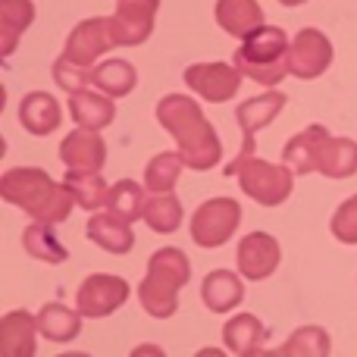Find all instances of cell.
<instances>
[{
    "instance_id": "1",
    "label": "cell",
    "mask_w": 357,
    "mask_h": 357,
    "mask_svg": "<svg viewBox=\"0 0 357 357\" xmlns=\"http://www.w3.org/2000/svg\"><path fill=\"white\" fill-rule=\"evenodd\" d=\"M157 119L176 138L185 167L204 173V169H213L220 163L222 144L195 98H188V94H167L157 104Z\"/></svg>"
},
{
    "instance_id": "2",
    "label": "cell",
    "mask_w": 357,
    "mask_h": 357,
    "mask_svg": "<svg viewBox=\"0 0 357 357\" xmlns=\"http://www.w3.org/2000/svg\"><path fill=\"white\" fill-rule=\"evenodd\" d=\"M0 197L6 204L22 207L31 220H41V222H63L75 204L66 182H54L44 169H35V167L6 169L0 176Z\"/></svg>"
},
{
    "instance_id": "3",
    "label": "cell",
    "mask_w": 357,
    "mask_h": 357,
    "mask_svg": "<svg viewBox=\"0 0 357 357\" xmlns=\"http://www.w3.org/2000/svg\"><path fill=\"white\" fill-rule=\"evenodd\" d=\"M110 47H116V38H113V25L110 19H85L79 22L66 38V47L56 56L54 63V79L63 91H79L88 88L94 73V63L100 54H107Z\"/></svg>"
},
{
    "instance_id": "4",
    "label": "cell",
    "mask_w": 357,
    "mask_h": 357,
    "mask_svg": "<svg viewBox=\"0 0 357 357\" xmlns=\"http://www.w3.org/2000/svg\"><path fill=\"white\" fill-rule=\"evenodd\" d=\"M241 41L245 44L232 54V63L241 69V75H248V79H254L257 85L266 88H276L285 75H291L289 66L291 41L279 25H260Z\"/></svg>"
},
{
    "instance_id": "5",
    "label": "cell",
    "mask_w": 357,
    "mask_h": 357,
    "mask_svg": "<svg viewBox=\"0 0 357 357\" xmlns=\"http://www.w3.org/2000/svg\"><path fill=\"white\" fill-rule=\"evenodd\" d=\"M191 279V264L178 248H160L148 260V276L138 285V301L157 320H167L178 307V289Z\"/></svg>"
},
{
    "instance_id": "6",
    "label": "cell",
    "mask_w": 357,
    "mask_h": 357,
    "mask_svg": "<svg viewBox=\"0 0 357 357\" xmlns=\"http://www.w3.org/2000/svg\"><path fill=\"white\" fill-rule=\"evenodd\" d=\"M238 185L251 201H257L260 207H276V204L289 201L291 188H295V169L289 163L276 167V163H266L260 157H248L238 167Z\"/></svg>"
},
{
    "instance_id": "7",
    "label": "cell",
    "mask_w": 357,
    "mask_h": 357,
    "mask_svg": "<svg viewBox=\"0 0 357 357\" xmlns=\"http://www.w3.org/2000/svg\"><path fill=\"white\" fill-rule=\"evenodd\" d=\"M241 222V207L235 197H210L191 216V238L201 248H220L235 235Z\"/></svg>"
},
{
    "instance_id": "8",
    "label": "cell",
    "mask_w": 357,
    "mask_h": 357,
    "mask_svg": "<svg viewBox=\"0 0 357 357\" xmlns=\"http://www.w3.org/2000/svg\"><path fill=\"white\" fill-rule=\"evenodd\" d=\"M282 107H285L282 91H266V94H260V98H251L238 107L235 116H238V126H241V151H238V157L226 167V176H235L241 163H245L248 157H254V144H257L254 138H257V132L264 129V126H270L273 119L279 116Z\"/></svg>"
},
{
    "instance_id": "9",
    "label": "cell",
    "mask_w": 357,
    "mask_h": 357,
    "mask_svg": "<svg viewBox=\"0 0 357 357\" xmlns=\"http://www.w3.org/2000/svg\"><path fill=\"white\" fill-rule=\"evenodd\" d=\"M129 282L123 276H110V273H94L85 282L79 285V295H75V307L82 310V317H91V320H104L113 310H119L129 301Z\"/></svg>"
},
{
    "instance_id": "10",
    "label": "cell",
    "mask_w": 357,
    "mask_h": 357,
    "mask_svg": "<svg viewBox=\"0 0 357 357\" xmlns=\"http://www.w3.org/2000/svg\"><path fill=\"white\" fill-rule=\"evenodd\" d=\"M185 85L210 104H226L241 88V69L235 63H195L185 69Z\"/></svg>"
},
{
    "instance_id": "11",
    "label": "cell",
    "mask_w": 357,
    "mask_h": 357,
    "mask_svg": "<svg viewBox=\"0 0 357 357\" xmlns=\"http://www.w3.org/2000/svg\"><path fill=\"white\" fill-rule=\"evenodd\" d=\"M157 10H160V0H116L110 25L119 47H135V44L148 41L154 31Z\"/></svg>"
},
{
    "instance_id": "12",
    "label": "cell",
    "mask_w": 357,
    "mask_h": 357,
    "mask_svg": "<svg viewBox=\"0 0 357 357\" xmlns=\"http://www.w3.org/2000/svg\"><path fill=\"white\" fill-rule=\"evenodd\" d=\"M333 63V41L320 29H301L291 41L289 66L295 79H317Z\"/></svg>"
},
{
    "instance_id": "13",
    "label": "cell",
    "mask_w": 357,
    "mask_h": 357,
    "mask_svg": "<svg viewBox=\"0 0 357 357\" xmlns=\"http://www.w3.org/2000/svg\"><path fill=\"white\" fill-rule=\"evenodd\" d=\"M282 260V248L270 232H248L238 241V273L251 282L273 276Z\"/></svg>"
},
{
    "instance_id": "14",
    "label": "cell",
    "mask_w": 357,
    "mask_h": 357,
    "mask_svg": "<svg viewBox=\"0 0 357 357\" xmlns=\"http://www.w3.org/2000/svg\"><path fill=\"white\" fill-rule=\"evenodd\" d=\"M60 160L66 163V169L73 173H100L107 160V144L98 135V129H73L60 144Z\"/></svg>"
},
{
    "instance_id": "15",
    "label": "cell",
    "mask_w": 357,
    "mask_h": 357,
    "mask_svg": "<svg viewBox=\"0 0 357 357\" xmlns=\"http://www.w3.org/2000/svg\"><path fill=\"white\" fill-rule=\"evenodd\" d=\"M38 317L25 314V310H10L0 323V354L3 357H31L35 354V335Z\"/></svg>"
},
{
    "instance_id": "16",
    "label": "cell",
    "mask_w": 357,
    "mask_h": 357,
    "mask_svg": "<svg viewBox=\"0 0 357 357\" xmlns=\"http://www.w3.org/2000/svg\"><path fill=\"white\" fill-rule=\"evenodd\" d=\"M69 113H73V119L79 126L100 132L104 126L113 123L116 107H113L110 94H104L100 88H98V91H91V88H79V91L69 94Z\"/></svg>"
},
{
    "instance_id": "17",
    "label": "cell",
    "mask_w": 357,
    "mask_h": 357,
    "mask_svg": "<svg viewBox=\"0 0 357 357\" xmlns=\"http://www.w3.org/2000/svg\"><path fill=\"white\" fill-rule=\"evenodd\" d=\"M88 238L110 254H129L132 248H135L132 222L123 220V216H116V213H110V210L88 220Z\"/></svg>"
},
{
    "instance_id": "18",
    "label": "cell",
    "mask_w": 357,
    "mask_h": 357,
    "mask_svg": "<svg viewBox=\"0 0 357 357\" xmlns=\"http://www.w3.org/2000/svg\"><path fill=\"white\" fill-rule=\"evenodd\" d=\"M63 119V110L60 104H56V98H50L47 91H31L22 98V104H19V123H22L25 132H31V135L44 138L50 135V132L60 126Z\"/></svg>"
},
{
    "instance_id": "19",
    "label": "cell",
    "mask_w": 357,
    "mask_h": 357,
    "mask_svg": "<svg viewBox=\"0 0 357 357\" xmlns=\"http://www.w3.org/2000/svg\"><path fill=\"white\" fill-rule=\"evenodd\" d=\"M329 132L323 126H307L304 132H298L282 151V160L289 163L295 173L307 176V173H317V160H320V151L323 144L329 142Z\"/></svg>"
},
{
    "instance_id": "20",
    "label": "cell",
    "mask_w": 357,
    "mask_h": 357,
    "mask_svg": "<svg viewBox=\"0 0 357 357\" xmlns=\"http://www.w3.org/2000/svg\"><path fill=\"white\" fill-rule=\"evenodd\" d=\"M216 22L226 35L245 38L264 25V10L257 0H216Z\"/></svg>"
},
{
    "instance_id": "21",
    "label": "cell",
    "mask_w": 357,
    "mask_h": 357,
    "mask_svg": "<svg viewBox=\"0 0 357 357\" xmlns=\"http://www.w3.org/2000/svg\"><path fill=\"white\" fill-rule=\"evenodd\" d=\"M201 298L213 314H229V310H235L241 304V298H245V285H241V279L235 276V273L213 270L207 279H204Z\"/></svg>"
},
{
    "instance_id": "22",
    "label": "cell",
    "mask_w": 357,
    "mask_h": 357,
    "mask_svg": "<svg viewBox=\"0 0 357 357\" xmlns=\"http://www.w3.org/2000/svg\"><path fill=\"white\" fill-rule=\"evenodd\" d=\"M222 342H226V348L232 354L248 357L260 351V345L266 342V329L254 314H238L222 326Z\"/></svg>"
},
{
    "instance_id": "23",
    "label": "cell",
    "mask_w": 357,
    "mask_h": 357,
    "mask_svg": "<svg viewBox=\"0 0 357 357\" xmlns=\"http://www.w3.org/2000/svg\"><path fill=\"white\" fill-rule=\"evenodd\" d=\"M82 310H69L66 304H44L41 314H38V329H41L44 339L50 342H73L82 333Z\"/></svg>"
},
{
    "instance_id": "24",
    "label": "cell",
    "mask_w": 357,
    "mask_h": 357,
    "mask_svg": "<svg viewBox=\"0 0 357 357\" xmlns=\"http://www.w3.org/2000/svg\"><path fill=\"white\" fill-rule=\"evenodd\" d=\"M317 173L326 178H348L357 173V144L351 138H329L320 151Z\"/></svg>"
},
{
    "instance_id": "25",
    "label": "cell",
    "mask_w": 357,
    "mask_h": 357,
    "mask_svg": "<svg viewBox=\"0 0 357 357\" xmlns=\"http://www.w3.org/2000/svg\"><path fill=\"white\" fill-rule=\"evenodd\" d=\"M35 19V3L31 0H0V41H3V56H10L19 44V35Z\"/></svg>"
},
{
    "instance_id": "26",
    "label": "cell",
    "mask_w": 357,
    "mask_h": 357,
    "mask_svg": "<svg viewBox=\"0 0 357 357\" xmlns=\"http://www.w3.org/2000/svg\"><path fill=\"white\" fill-rule=\"evenodd\" d=\"M22 248L35 260H44V264H66V260H69V251L60 245V238L54 235V222L35 220L29 229H25Z\"/></svg>"
},
{
    "instance_id": "27",
    "label": "cell",
    "mask_w": 357,
    "mask_h": 357,
    "mask_svg": "<svg viewBox=\"0 0 357 357\" xmlns=\"http://www.w3.org/2000/svg\"><path fill=\"white\" fill-rule=\"evenodd\" d=\"M91 85L100 88L104 94H110V98H126V94L135 91L138 73L126 60H107L91 73Z\"/></svg>"
},
{
    "instance_id": "28",
    "label": "cell",
    "mask_w": 357,
    "mask_h": 357,
    "mask_svg": "<svg viewBox=\"0 0 357 357\" xmlns=\"http://www.w3.org/2000/svg\"><path fill=\"white\" fill-rule=\"evenodd\" d=\"M182 169H185L182 154H178V151H163V154H157L154 160L148 163V169H144V188H148L151 195H167V191L176 188Z\"/></svg>"
},
{
    "instance_id": "29",
    "label": "cell",
    "mask_w": 357,
    "mask_h": 357,
    "mask_svg": "<svg viewBox=\"0 0 357 357\" xmlns=\"http://www.w3.org/2000/svg\"><path fill=\"white\" fill-rule=\"evenodd\" d=\"M142 220L148 222L154 232L169 235V232H176V229L182 226V204H178V197H173L169 191L167 195H151L148 201H144Z\"/></svg>"
},
{
    "instance_id": "30",
    "label": "cell",
    "mask_w": 357,
    "mask_h": 357,
    "mask_svg": "<svg viewBox=\"0 0 357 357\" xmlns=\"http://www.w3.org/2000/svg\"><path fill=\"white\" fill-rule=\"evenodd\" d=\"M144 188L138 182H132V178H123V182L110 185V195H107V210L116 216H123V220L135 222L142 220L144 213Z\"/></svg>"
},
{
    "instance_id": "31",
    "label": "cell",
    "mask_w": 357,
    "mask_h": 357,
    "mask_svg": "<svg viewBox=\"0 0 357 357\" xmlns=\"http://www.w3.org/2000/svg\"><path fill=\"white\" fill-rule=\"evenodd\" d=\"M63 182L69 185L75 204L85 210H98L100 204H107V195H110V185L104 182L100 173H73V169H66Z\"/></svg>"
},
{
    "instance_id": "32",
    "label": "cell",
    "mask_w": 357,
    "mask_h": 357,
    "mask_svg": "<svg viewBox=\"0 0 357 357\" xmlns=\"http://www.w3.org/2000/svg\"><path fill=\"white\" fill-rule=\"evenodd\" d=\"M329 333L326 329H320V326H304V329H298V333H291L289 335V342H285L279 351H273V354H282V357H295V354H314V357H323V354H329Z\"/></svg>"
},
{
    "instance_id": "33",
    "label": "cell",
    "mask_w": 357,
    "mask_h": 357,
    "mask_svg": "<svg viewBox=\"0 0 357 357\" xmlns=\"http://www.w3.org/2000/svg\"><path fill=\"white\" fill-rule=\"evenodd\" d=\"M329 229H333V235L342 245H357V195L348 197V201L335 210Z\"/></svg>"
},
{
    "instance_id": "34",
    "label": "cell",
    "mask_w": 357,
    "mask_h": 357,
    "mask_svg": "<svg viewBox=\"0 0 357 357\" xmlns=\"http://www.w3.org/2000/svg\"><path fill=\"white\" fill-rule=\"evenodd\" d=\"M279 3H285V6H301V3H307V0H279Z\"/></svg>"
}]
</instances>
